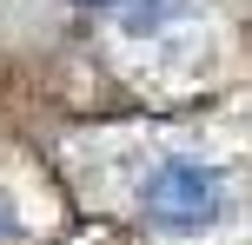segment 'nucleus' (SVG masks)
I'll use <instances>...</instances> for the list:
<instances>
[{"label": "nucleus", "instance_id": "obj_1", "mask_svg": "<svg viewBox=\"0 0 252 245\" xmlns=\"http://www.w3.org/2000/svg\"><path fill=\"white\" fill-rule=\"evenodd\" d=\"M226 212H232V186L213 159L173 153L139 179V219L159 239H199L213 225H226Z\"/></svg>", "mask_w": 252, "mask_h": 245}, {"label": "nucleus", "instance_id": "obj_2", "mask_svg": "<svg viewBox=\"0 0 252 245\" xmlns=\"http://www.w3.org/2000/svg\"><path fill=\"white\" fill-rule=\"evenodd\" d=\"M186 13H192V0H120L113 20H120L126 40H159V33H173Z\"/></svg>", "mask_w": 252, "mask_h": 245}, {"label": "nucleus", "instance_id": "obj_4", "mask_svg": "<svg viewBox=\"0 0 252 245\" xmlns=\"http://www.w3.org/2000/svg\"><path fill=\"white\" fill-rule=\"evenodd\" d=\"M7 232H13V212H7V206H0V239H7Z\"/></svg>", "mask_w": 252, "mask_h": 245}, {"label": "nucleus", "instance_id": "obj_3", "mask_svg": "<svg viewBox=\"0 0 252 245\" xmlns=\"http://www.w3.org/2000/svg\"><path fill=\"white\" fill-rule=\"evenodd\" d=\"M66 7H80V13H113L120 0H66Z\"/></svg>", "mask_w": 252, "mask_h": 245}]
</instances>
